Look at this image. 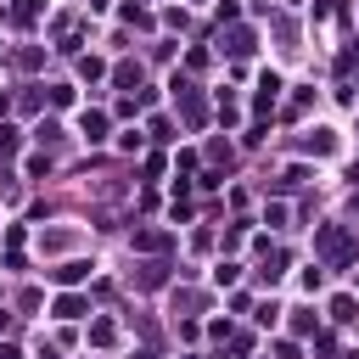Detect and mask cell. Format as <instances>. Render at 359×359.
I'll use <instances>...</instances> for the list:
<instances>
[{
    "instance_id": "1",
    "label": "cell",
    "mask_w": 359,
    "mask_h": 359,
    "mask_svg": "<svg viewBox=\"0 0 359 359\" xmlns=\"http://www.w3.org/2000/svg\"><path fill=\"white\" fill-rule=\"evenodd\" d=\"M320 253L342 264V258H348V236H342V231H320Z\"/></svg>"
},
{
    "instance_id": "2",
    "label": "cell",
    "mask_w": 359,
    "mask_h": 359,
    "mask_svg": "<svg viewBox=\"0 0 359 359\" xmlns=\"http://www.w3.org/2000/svg\"><path fill=\"white\" fill-rule=\"evenodd\" d=\"M174 90H180V113H186L191 124H202V101H197V90H191V84H174Z\"/></svg>"
},
{
    "instance_id": "5",
    "label": "cell",
    "mask_w": 359,
    "mask_h": 359,
    "mask_svg": "<svg viewBox=\"0 0 359 359\" xmlns=\"http://www.w3.org/2000/svg\"><path fill=\"white\" fill-rule=\"evenodd\" d=\"M101 129H107L101 113H84V135H90V141H101Z\"/></svg>"
},
{
    "instance_id": "4",
    "label": "cell",
    "mask_w": 359,
    "mask_h": 359,
    "mask_svg": "<svg viewBox=\"0 0 359 359\" xmlns=\"http://www.w3.org/2000/svg\"><path fill=\"white\" fill-rule=\"evenodd\" d=\"M224 51H231V57H247V51H253V34H247V28H236V34H231V45H224Z\"/></svg>"
},
{
    "instance_id": "8",
    "label": "cell",
    "mask_w": 359,
    "mask_h": 359,
    "mask_svg": "<svg viewBox=\"0 0 359 359\" xmlns=\"http://www.w3.org/2000/svg\"><path fill=\"white\" fill-rule=\"evenodd\" d=\"M57 314H62V320H73V314H84V303H79V298H62V303H57Z\"/></svg>"
},
{
    "instance_id": "6",
    "label": "cell",
    "mask_w": 359,
    "mask_h": 359,
    "mask_svg": "<svg viewBox=\"0 0 359 359\" xmlns=\"http://www.w3.org/2000/svg\"><path fill=\"white\" fill-rule=\"evenodd\" d=\"M281 269H287V253H269V258H264V275H269V281H275Z\"/></svg>"
},
{
    "instance_id": "7",
    "label": "cell",
    "mask_w": 359,
    "mask_h": 359,
    "mask_svg": "<svg viewBox=\"0 0 359 359\" xmlns=\"http://www.w3.org/2000/svg\"><path fill=\"white\" fill-rule=\"evenodd\" d=\"M39 6H45V0H17V12H12V17H17V23H28V17L39 12Z\"/></svg>"
},
{
    "instance_id": "3",
    "label": "cell",
    "mask_w": 359,
    "mask_h": 359,
    "mask_svg": "<svg viewBox=\"0 0 359 359\" xmlns=\"http://www.w3.org/2000/svg\"><path fill=\"white\" fill-rule=\"evenodd\" d=\"M275 90H281V79L264 73V84H258V107H275Z\"/></svg>"
}]
</instances>
